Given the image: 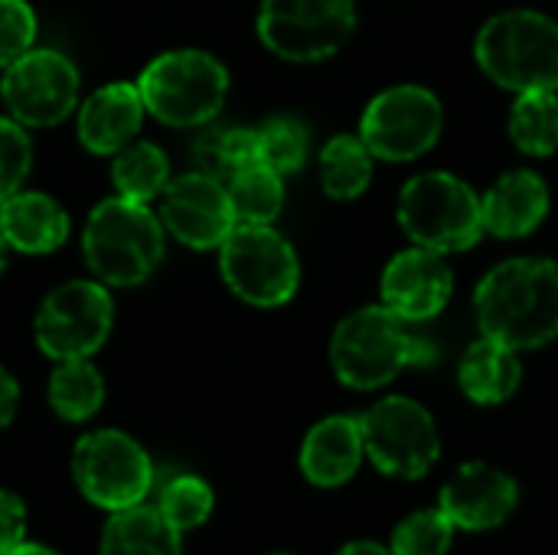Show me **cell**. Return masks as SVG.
Instances as JSON below:
<instances>
[{"mask_svg":"<svg viewBox=\"0 0 558 555\" xmlns=\"http://www.w3.org/2000/svg\"><path fill=\"white\" fill-rule=\"evenodd\" d=\"M0 98L26 128H52L75 111L78 69L59 49H26L3 69Z\"/></svg>","mask_w":558,"mask_h":555,"instance_id":"4fadbf2b","label":"cell"},{"mask_svg":"<svg viewBox=\"0 0 558 555\" xmlns=\"http://www.w3.org/2000/svg\"><path fill=\"white\" fill-rule=\"evenodd\" d=\"M275 555H288V553H275Z\"/></svg>","mask_w":558,"mask_h":555,"instance_id":"f35d334b","label":"cell"},{"mask_svg":"<svg viewBox=\"0 0 558 555\" xmlns=\"http://www.w3.org/2000/svg\"><path fill=\"white\" fill-rule=\"evenodd\" d=\"M337 555H392V550H389V546H379V543H373V540H356V543L340 546Z\"/></svg>","mask_w":558,"mask_h":555,"instance_id":"d590c367","label":"cell"},{"mask_svg":"<svg viewBox=\"0 0 558 555\" xmlns=\"http://www.w3.org/2000/svg\"><path fill=\"white\" fill-rule=\"evenodd\" d=\"M36 39V13L26 0H0V69L20 59Z\"/></svg>","mask_w":558,"mask_h":555,"instance_id":"d6a6232c","label":"cell"},{"mask_svg":"<svg viewBox=\"0 0 558 555\" xmlns=\"http://www.w3.org/2000/svg\"><path fill=\"white\" fill-rule=\"evenodd\" d=\"M137 92L157 121L170 128H199L226 105L229 72L203 49H170L144 65Z\"/></svg>","mask_w":558,"mask_h":555,"instance_id":"8992f818","label":"cell"},{"mask_svg":"<svg viewBox=\"0 0 558 555\" xmlns=\"http://www.w3.org/2000/svg\"><path fill=\"white\" fill-rule=\"evenodd\" d=\"M72 474L78 491L95 507H105L111 514L137 507L154 484V468L147 451L131 435L114 429L88 432L75 445Z\"/></svg>","mask_w":558,"mask_h":555,"instance_id":"7c38bea8","label":"cell"},{"mask_svg":"<svg viewBox=\"0 0 558 555\" xmlns=\"http://www.w3.org/2000/svg\"><path fill=\"white\" fill-rule=\"evenodd\" d=\"M373 150L360 134H337L320 150L324 193L333 200H356L373 180Z\"/></svg>","mask_w":558,"mask_h":555,"instance_id":"603a6c76","label":"cell"},{"mask_svg":"<svg viewBox=\"0 0 558 555\" xmlns=\"http://www.w3.org/2000/svg\"><path fill=\"white\" fill-rule=\"evenodd\" d=\"M360 429L366 458L389 478L418 481L441 455V435L432 412L409 396L379 399L360 415Z\"/></svg>","mask_w":558,"mask_h":555,"instance_id":"ba28073f","label":"cell"},{"mask_svg":"<svg viewBox=\"0 0 558 555\" xmlns=\"http://www.w3.org/2000/svg\"><path fill=\"white\" fill-rule=\"evenodd\" d=\"M114 324V301L105 281L75 278L49 291L36 311L33 337L49 360H88L105 347Z\"/></svg>","mask_w":558,"mask_h":555,"instance_id":"9c48e42d","label":"cell"},{"mask_svg":"<svg viewBox=\"0 0 558 555\" xmlns=\"http://www.w3.org/2000/svg\"><path fill=\"white\" fill-rule=\"evenodd\" d=\"M7 252H10V245H7V239H3V232H0V275H3V268H7Z\"/></svg>","mask_w":558,"mask_h":555,"instance_id":"74e56055","label":"cell"},{"mask_svg":"<svg viewBox=\"0 0 558 555\" xmlns=\"http://www.w3.org/2000/svg\"><path fill=\"white\" fill-rule=\"evenodd\" d=\"M26 543V504L13 491H0V555Z\"/></svg>","mask_w":558,"mask_h":555,"instance_id":"836d02e7","label":"cell"},{"mask_svg":"<svg viewBox=\"0 0 558 555\" xmlns=\"http://www.w3.org/2000/svg\"><path fill=\"white\" fill-rule=\"evenodd\" d=\"M7 555H59V553H52V550H46V546H33V543H23V546L10 550Z\"/></svg>","mask_w":558,"mask_h":555,"instance_id":"8d00e7d4","label":"cell"},{"mask_svg":"<svg viewBox=\"0 0 558 555\" xmlns=\"http://www.w3.org/2000/svg\"><path fill=\"white\" fill-rule=\"evenodd\" d=\"M520 376H523V366H520L517 350L490 337H481L477 343H471L458 363L461 393L477 406L507 402L520 389Z\"/></svg>","mask_w":558,"mask_h":555,"instance_id":"44dd1931","label":"cell"},{"mask_svg":"<svg viewBox=\"0 0 558 555\" xmlns=\"http://www.w3.org/2000/svg\"><path fill=\"white\" fill-rule=\"evenodd\" d=\"M484 337L510 350H536L558 337V265L549 258H510L484 275L474 291Z\"/></svg>","mask_w":558,"mask_h":555,"instance_id":"6da1fadb","label":"cell"},{"mask_svg":"<svg viewBox=\"0 0 558 555\" xmlns=\"http://www.w3.org/2000/svg\"><path fill=\"white\" fill-rule=\"evenodd\" d=\"M399 226L422 249L441 255L468 252L484 236V206L461 177L432 170L402 186Z\"/></svg>","mask_w":558,"mask_h":555,"instance_id":"5b68a950","label":"cell"},{"mask_svg":"<svg viewBox=\"0 0 558 555\" xmlns=\"http://www.w3.org/2000/svg\"><path fill=\"white\" fill-rule=\"evenodd\" d=\"M111 183H114L118 196H128V200H137V203H150L170 183V160H167V154L157 144L131 141L128 147H121L114 154Z\"/></svg>","mask_w":558,"mask_h":555,"instance_id":"d4e9b609","label":"cell"},{"mask_svg":"<svg viewBox=\"0 0 558 555\" xmlns=\"http://www.w3.org/2000/svg\"><path fill=\"white\" fill-rule=\"evenodd\" d=\"M454 543V523L441 507L409 514L389 540L392 555H448Z\"/></svg>","mask_w":558,"mask_h":555,"instance_id":"f546056e","label":"cell"},{"mask_svg":"<svg viewBox=\"0 0 558 555\" xmlns=\"http://www.w3.org/2000/svg\"><path fill=\"white\" fill-rule=\"evenodd\" d=\"M144 98L137 82H111L92 92L78 108V141L85 150L108 157L128 147L144 124Z\"/></svg>","mask_w":558,"mask_h":555,"instance_id":"e0dca14e","label":"cell"},{"mask_svg":"<svg viewBox=\"0 0 558 555\" xmlns=\"http://www.w3.org/2000/svg\"><path fill=\"white\" fill-rule=\"evenodd\" d=\"M16 402H20L16 379L0 366V432L13 422V415H16Z\"/></svg>","mask_w":558,"mask_h":555,"instance_id":"e575fe53","label":"cell"},{"mask_svg":"<svg viewBox=\"0 0 558 555\" xmlns=\"http://www.w3.org/2000/svg\"><path fill=\"white\" fill-rule=\"evenodd\" d=\"M105 402V379L92 360H59L49 376V406L65 422L92 419Z\"/></svg>","mask_w":558,"mask_h":555,"instance_id":"cb8c5ba5","label":"cell"},{"mask_svg":"<svg viewBox=\"0 0 558 555\" xmlns=\"http://www.w3.org/2000/svg\"><path fill=\"white\" fill-rule=\"evenodd\" d=\"M229 200L235 209V222H252V226H271L284 206V183L281 173L265 167L262 160L248 164L239 170L229 183Z\"/></svg>","mask_w":558,"mask_h":555,"instance_id":"484cf974","label":"cell"},{"mask_svg":"<svg viewBox=\"0 0 558 555\" xmlns=\"http://www.w3.org/2000/svg\"><path fill=\"white\" fill-rule=\"evenodd\" d=\"M445 128V108L435 92L422 85H392L379 92L360 121V137L373 157L405 164L428 154Z\"/></svg>","mask_w":558,"mask_h":555,"instance_id":"8fae6325","label":"cell"},{"mask_svg":"<svg viewBox=\"0 0 558 555\" xmlns=\"http://www.w3.org/2000/svg\"><path fill=\"white\" fill-rule=\"evenodd\" d=\"M219 272L235 298L255 307H278L301 285L298 252L271 226L235 222L219 245Z\"/></svg>","mask_w":558,"mask_h":555,"instance_id":"52a82bcc","label":"cell"},{"mask_svg":"<svg viewBox=\"0 0 558 555\" xmlns=\"http://www.w3.org/2000/svg\"><path fill=\"white\" fill-rule=\"evenodd\" d=\"M510 137L530 157L558 150V92H523L510 111Z\"/></svg>","mask_w":558,"mask_h":555,"instance_id":"4316f807","label":"cell"},{"mask_svg":"<svg viewBox=\"0 0 558 555\" xmlns=\"http://www.w3.org/2000/svg\"><path fill=\"white\" fill-rule=\"evenodd\" d=\"M477 65L517 95L558 92V23L539 10H504L490 16L474 43Z\"/></svg>","mask_w":558,"mask_h":555,"instance_id":"277c9868","label":"cell"},{"mask_svg":"<svg viewBox=\"0 0 558 555\" xmlns=\"http://www.w3.org/2000/svg\"><path fill=\"white\" fill-rule=\"evenodd\" d=\"M255 137H258V160L265 167L278 170L281 177L304 167L311 137L298 118H288V114L268 118L262 128H255Z\"/></svg>","mask_w":558,"mask_h":555,"instance_id":"f1b7e54d","label":"cell"},{"mask_svg":"<svg viewBox=\"0 0 558 555\" xmlns=\"http://www.w3.org/2000/svg\"><path fill=\"white\" fill-rule=\"evenodd\" d=\"M29 160H33V144L26 124H20L16 118H0V203L23 186L29 173Z\"/></svg>","mask_w":558,"mask_h":555,"instance_id":"1f68e13d","label":"cell"},{"mask_svg":"<svg viewBox=\"0 0 558 555\" xmlns=\"http://www.w3.org/2000/svg\"><path fill=\"white\" fill-rule=\"evenodd\" d=\"M366 445H363V429L360 419L350 415H330L317 422L304 445H301V471L314 487H343L363 464Z\"/></svg>","mask_w":558,"mask_h":555,"instance_id":"ac0fdd59","label":"cell"},{"mask_svg":"<svg viewBox=\"0 0 558 555\" xmlns=\"http://www.w3.org/2000/svg\"><path fill=\"white\" fill-rule=\"evenodd\" d=\"M160 222L190 249H219L235 229V209L222 180L203 170H190L163 186Z\"/></svg>","mask_w":558,"mask_h":555,"instance_id":"5bb4252c","label":"cell"},{"mask_svg":"<svg viewBox=\"0 0 558 555\" xmlns=\"http://www.w3.org/2000/svg\"><path fill=\"white\" fill-rule=\"evenodd\" d=\"M0 232L10 249L23 255H46L69 239V216L52 196L16 190L0 203Z\"/></svg>","mask_w":558,"mask_h":555,"instance_id":"ffe728a7","label":"cell"},{"mask_svg":"<svg viewBox=\"0 0 558 555\" xmlns=\"http://www.w3.org/2000/svg\"><path fill=\"white\" fill-rule=\"evenodd\" d=\"M353 0H265L258 10L262 43L288 62H320L353 36Z\"/></svg>","mask_w":558,"mask_h":555,"instance_id":"30bf717a","label":"cell"},{"mask_svg":"<svg viewBox=\"0 0 558 555\" xmlns=\"http://www.w3.org/2000/svg\"><path fill=\"white\" fill-rule=\"evenodd\" d=\"M481 206H484V232L497 239H523L533 229H539V222L546 219L549 186L533 170H510L487 190Z\"/></svg>","mask_w":558,"mask_h":555,"instance_id":"d6986e66","label":"cell"},{"mask_svg":"<svg viewBox=\"0 0 558 555\" xmlns=\"http://www.w3.org/2000/svg\"><path fill=\"white\" fill-rule=\"evenodd\" d=\"M454 291V275L441 252L405 249L383 272V304L409 324L428 321L445 311Z\"/></svg>","mask_w":558,"mask_h":555,"instance_id":"2e32d148","label":"cell"},{"mask_svg":"<svg viewBox=\"0 0 558 555\" xmlns=\"http://www.w3.org/2000/svg\"><path fill=\"white\" fill-rule=\"evenodd\" d=\"M517 504H520V487L513 474L487 461L461 464L438 497V507L454 523V530H468V533L497 530L513 517Z\"/></svg>","mask_w":558,"mask_h":555,"instance_id":"9a60e30c","label":"cell"},{"mask_svg":"<svg viewBox=\"0 0 558 555\" xmlns=\"http://www.w3.org/2000/svg\"><path fill=\"white\" fill-rule=\"evenodd\" d=\"M435 360V347L386 304H369L347 314L330 340V363L337 379L363 393L389 386L402 370L432 366Z\"/></svg>","mask_w":558,"mask_h":555,"instance_id":"7a4b0ae2","label":"cell"},{"mask_svg":"<svg viewBox=\"0 0 558 555\" xmlns=\"http://www.w3.org/2000/svg\"><path fill=\"white\" fill-rule=\"evenodd\" d=\"M196 170L229 183L239 170L258 160L255 128H206L193 144Z\"/></svg>","mask_w":558,"mask_h":555,"instance_id":"83f0119b","label":"cell"},{"mask_svg":"<svg viewBox=\"0 0 558 555\" xmlns=\"http://www.w3.org/2000/svg\"><path fill=\"white\" fill-rule=\"evenodd\" d=\"M88 272L111 288L144 285L163 258V222L147 203L111 196L101 200L82 229Z\"/></svg>","mask_w":558,"mask_h":555,"instance_id":"3957f363","label":"cell"},{"mask_svg":"<svg viewBox=\"0 0 558 555\" xmlns=\"http://www.w3.org/2000/svg\"><path fill=\"white\" fill-rule=\"evenodd\" d=\"M101 555H183L180 530L157 507L118 510L101 533Z\"/></svg>","mask_w":558,"mask_h":555,"instance_id":"7402d4cb","label":"cell"},{"mask_svg":"<svg viewBox=\"0 0 558 555\" xmlns=\"http://www.w3.org/2000/svg\"><path fill=\"white\" fill-rule=\"evenodd\" d=\"M213 487L203 481V478H193V474H180L173 478L163 491H160V500H157V510L180 530H196L209 520L213 514Z\"/></svg>","mask_w":558,"mask_h":555,"instance_id":"4dcf8cb0","label":"cell"}]
</instances>
